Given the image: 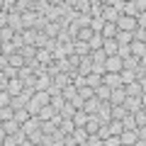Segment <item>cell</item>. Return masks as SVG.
<instances>
[{
    "label": "cell",
    "instance_id": "1",
    "mask_svg": "<svg viewBox=\"0 0 146 146\" xmlns=\"http://www.w3.org/2000/svg\"><path fill=\"white\" fill-rule=\"evenodd\" d=\"M44 105H49V93L46 90H34L32 98H29V102H27V110H29V115H36Z\"/></svg>",
    "mask_w": 146,
    "mask_h": 146
},
{
    "label": "cell",
    "instance_id": "2",
    "mask_svg": "<svg viewBox=\"0 0 146 146\" xmlns=\"http://www.w3.org/2000/svg\"><path fill=\"white\" fill-rule=\"evenodd\" d=\"M141 105H146V95H141V98H134V95H127L124 102H122V107L127 110V112H134L136 107H141Z\"/></svg>",
    "mask_w": 146,
    "mask_h": 146
},
{
    "label": "cell",
    "instance_id": "3",
    "mask_svg": "<svg viewBox=\"0 0 146 146\" xmlns=\"http://www.w3.org/2000/svg\"><path fill=\"white\" fill-rule=\"evenodd\" d=\"M117 29L134 32V29H136V17H131V15H119V17H117Z\"/></svg>",
    "mask_w": 146,
    "mask_h": 146
},
{
    "label": "cell",
    "instance_id": "4",
    "mask_svg": "<svg viewBox=\"0 0 146 146\" xmlns=\"http://www.w3.org/2000/svg\"><path fill=\"white\" fill-rule=\"evenodd\" d=\"M7 27H10L12 32H22L25 29V27H22V12H15V10L7 12Z\"/></svg>",
    "mask_w": 146,
    "mask_h": 146
},
{
    "label": "cell",
    "instance_id": "5",
    "mask_svg": "<svg viewBox=\"0 0 146 146\" xmlns=\"http://www.w3.org/2000/svg\"><path fill=\"white\" fill-rule=\"evenodd\" d=\"M124 98H127V93H124V85H117V88H112V90H110V98H107V102H110V105H122V102H124Z\"/></svg>",
    "mask_w": 146,
    "mask_h": 146
},
{
    "label": "cell",
    "instance_id": "6",
    "mask_svg": "<svg viewBox=\"0 0 146 146\" xmlns=\"http://www.w3.org/2000/svg\"><path fill=\"white\" fill-rule=\"evenodd\" d=\"M129 54L136 58H144L146 56V42H139V39H131L129 42Z\"/></svg>",
    "mask_w": 146,
    "mask_h": 146
},
{
    "label": "cell",
    "instance_id": "7",
    "mask_svg": "<svg viewBox=\"0 0 146 146\" xmlns=\"http://www.w3.org/2000/svg\"><path fill=\"white\" fill-rule=\"evenodd\" d=\"M122 68H124V66H122V58L117 56V54H112V56H107V58H105V71H112V73H119Z\"/></svg>",
    "mask_w": 146,
    "mask_h": 146
},
{
    "label": "cell",
    "instance_id": "8",
    "mask_svg": "<svg viewBox=\"0 0 146 146\" xmlns=\"http://www.w3.org/2000/svg\"><path fill=\"white\" fill-rule=\"evenodd\" d=\"M144 85H146V83L131 80V83L124 85V93H127V95H134V98H141V95H146V93H144Z\"/></svg>",
    "mask_w": 146,
    "mask_h": 146
},
{
    "label": "cell",
    "instance_id": "9",
    "mask_svg": "<svg viewBox=\"0 0 146 146\" xmlns=\"http://www.w3.org/2000/svg\"><path fill=\"white\" fill-rule=\"evenodd\" d=\"M34 85H36V90H49V85H51V76H49L46 71L36 73V78H34Z\"/></svg>",
    "mask_w": 146,
    "mask_h": 146
},
{
    "label": "cell",
    "instance_id": "10",
    "mask_svg": "<svg viewBox=\"0 0 146 146\" xmlns=\"http://www.w3.org/2000/svg\"><path fill=\"white\" fill-rule=\"evenodd\" d=\"M122 66H124V68H129V71H136L139 66H146V56H144V58L127 56V58H122Z\"/></svg>",
    "mask_w": 146,
    "mask_h": 146
},
{
    "label": "cell",
    "instance_id": "11",
    "mask_svg": "<svg viewBox=\"0 0 146 146\" xmlns=\"http://www.w3.org/2000/svg\"><path fill=\"white\" fill-rule=\"evenodd\" d=\"M102 83H105V85H110V88H117V85H122V80H119V73L102 71Z\"/></svg>",
    "mask_w": 146,
    "mask_h": 146
},
{
    "label": "cell",
    "instance_id": "12",
    "mask_svg": "<svg viewBox=\"0 0 146 146\" xmlns=\"http://www.w3.org/2000/svg\"><path fill=\"white\" fill-rule=\"evenodd\" d=\"M71 136H73V141H76V146H85V139H88V131H85V127H73Z\"/></svg>",
    "mask_w": 146,
    "mask_h": 146
},
{
    "label": "cell",
    "instance_id": "13",
    "mask_svg": "<svg viewBox=\"0 0 146 146\" xmlns=\"http://www.w3.org/2000/svg\"><path fill=\"white\" fill-rule=\"evenodd\" d=\"M100 102H102V100L100 98H88V100H83V110L85 112H88V115H98V107H100Z\"/></svg>",
    "mask_w": 146,
    "mask_h": 146
},
{
    "label": "cell",
    "instance_id": "14",
    "mask_svg": "<svg viewBox=\"0 0 146 146\" xmlns=\"http://www.w3.org/2000/svg\"><path fill=\"white\" fill-rule=\"evenodd\" d=\"M100 15H102V20H105V22H117V17H119L122 12L117 10V7H110V5H102V12H100Z\"/></svg>",
    "mask_w": 146,
    "mask_h": 146
},
{
    "label": "cell",
    "instance_id": "15",
    "mask_svg": "<svg viewBox=\"0 0 146 146\" xmlns=\"http://www.w3.org/2000/svg\"><path fill=\"white\" fill-rule=\"evenodd\" d=\"M36 51H39V49H36L34 44H25V46L20 49V54H22V58H25L27 63H32V61H34V58H36Z\"/></svg>",
    "mask_w": 146,
    "mask_h": 146
},
{
    "label": "cell",
    "instance_id": "16",
    "mask_svg": "<svg viewBox=\"0 0 146 146\" xmlns=\"http://www.w3.org/2000/svg\"><path fill=\"white\" fill-rule=\"evenodd\" d=\"M7 93H10V95H20L22 93V90H25V83H22V78H10V80H7Z\"/></svg>",
    "mask_w": 146,
    "mask_h": 146
},
{
    "label": "cell",
    "instance_id": "17",
    "mask_svg": "<svg viewBox=\"0 0 146 146\" xmlns=\"http://www.w3.org/2000/svg\"><path fill=\"white\" fill-rule=\"evenodd\" d=\"M85 85L88 88H98V85H102V73H95V71H90L88 76H85Z\"/></svg>",
    "mask_w": 146,
    "mask_h": 146
},
{
    "label": "cell",
    "instance_id": "18",
    "mask_svg": "<svg viewBox=\"0 0 146 146\" xmlns=\"http://www.w3.org/2000/svg\"><path fill=\"white\" fill-rule=\"evenodd\" d=\"M71 54H78V56H88V54H90V46H88V42L73 39V51H71Z\"/></svg>",
    "mask_w": 146,
    "mask_h": 146
},
{
    "label": "cell",
    "instance_id": "19",
    "mask_svg": "<svg viewBox=\"0 0 146 146\" xmlns=\"http://www.w3.org/2000/svg\"><path fill=\"white\" fill-rule=\"evenodd\" d=\"M39 127H42V119H39L36 115H32L29 119H27L25 124H22V129H25V134H32V131H34V129H39Z\"/></svg>",
    "mask_w": 146,
    "mask_h": 146
},
{
    "label": "cell",
    "instance_id": "20",
    "mask_svg": "<svg viewBox=\"0 0 146 146\" xmlns=\"http://www.w3.org/2000/svg\"><path fill=\"white\" fill-rule=\"evenodd\" d=\"M42 32L49 36V39H58V32H61V27H58V22H51V20H49L46 27H44Z\"/></svg>",
    "mask_w": 146,
    "mask_h": 146
},
{
    "label": "cell",
    "instance_id": "21",
    "mask_svg": "<svg viewBox=\"0 0 146 146\" xmlns=\"http://www.w3.org/2000/svg\"><path fill=\"white\" fill-rule=\"evenodd\" d=\"M100 34H102L105 39H112V36L117 34V22H105L102 29H100Z\"/></svg>",
    "mask_w": 146,
    "mask_h": 146
},
{
    "label": "cell",
    "instance_id": "22",
    "mask_svg": "<svg viewBox=\"0 0 146 146\" xmlns=\"http://www.w3.org/2000/svg\"><path fill=\"white\" fill-rule=\"evenodd\" d=\"M117 49H119V44H117V39H115V36H112V39H105V42H102V51L107 54V56L117 54Z\"/></svg>",
    "mask_w": 146,
    "mask_h": 146
},
{
    "label": "cell",
    "instance_id": "23",
    "mask_svg": "<svg viewBox=\"0 0 146 146\" xmlns=\"http://www.w3.org/2000/svg\"><path fill=\"white\" fill-rule=\"evenodd\" d=\"M27 144H34V146H44V134H42V129H34L32 134H27Z\"/></svg>",
    "mask_w": 146,
    "mask_h": 146
},
{
    "label": "cell",
    "instance_id": "24",
    "mask_svg": "<svg viewBox=\"0 0 146 146\" xmlns=\"http://www.w3.org/2000/svg\"><path fill=\"white\" fill-rule=\"evenodd\" d=\"M131 115H134L136 127H146V107H144V105H141V107H136L134 112H131Z\"/></svg>",
    "mask_w": 146,
    "mask_h": 146
},
{
    "label": "cell",
    "instance_id": "25",
    "mask_svg": "<svg viewBox=\"0 0 146 146\" xmlns=\"http://www.w3.org/2000/svg\"><path fill=\"white\" fill-rule=\"evenodd\" d=\"M54 115H56V110H54L51 105H44V107L39 110V112H36V117H39V119H42V122H49V119H51Z\"/></svg>",
    "mask_w": 146,
    "mask_h": 146
},
{
    "label": "cell",
    "instance_id": "26",
    "mask_svg": "<svg viewBox=\"0 0 146 146\" xmlns=\"http://www.w3.org/2000/svg\"><path fill=\"white\" fill-rule=\"evenodd\" d=\"M102 42H105V36L100 34V32H95V34L88 39V46H90V51H95V49H102Z\"/></svg>",
    "mask_w": 146,
    "mask_h": 146
},
{
    "label": "cell",
    "instance_id": "27",
    "mask_svg": "<svg viewBox=\"0 0 146 146\" xmlns=\"http://www.w3.org/2000/svg\"><path fill=\"white\" fill-rule=\"evenodd\" d=\"M71 119H73V124H76V127H83V124H85V119H88V112L80 107V110H76V112H73Z\"/></svg>",
    "mask_w": 146,
    "mask_h": 146
},
{
    "label": "cell",
    "instance_id": "28",
    "mask_svg": "<svg viewBox=\"0 0 146 146\" xmlns=\"http://www.w3.org/2000/svg\"><path fill=\"white\" fill-rule=\"evenodd\" d=\"M7 63H10V66H15V68H22L27 61L22 58V54H20V51H12L10 56H7Z\"/></svg>",
    "mask_w": 146,
    "mask_h": 146
},
{
    "label": "cell",
    "instance_id": "29",
    "mask_svg": "<svg viewBox=\"0 0 146 146\" xmlns=\"http://www.w3.org/2000/svg\"><path fill=\"white\" fill-rule=\"evenodd\" d=\"M61 95H63V100H73L76 95H78V88H76L73 83H68V85H63V88H61Z\"/></svg>",
    "mask_w": 146,
    "mask_h": 146
},
{
    "label": "cell",
    "instance_id": "30",
    "mask_svg": "<svg viewBox=\"0 0 146 146\" xmlns=\"http://www.w3.org/2000/svg\"><path fill=\"white\" fill-rule=\"evenodd\" d=\"M93 34H95V32L90 29L88 25H85V27H78V32H76V39H80V42H88Z\"/></svg>",
    "mask_w": 146,
    "mask_h": 146
},
{
    "label": "cell",
    "instance_id": "31",
    "mask_svg": "<svg viewBox=\"0 0 146 146\" xmlns=\"http://www.w3.org/2000/svg\"><path fill=\"white\" fill-rule=\"evenodd\" d=\"M107 129H110V134H117V136H119L122 131H124L122 119H110V122H107Z\"/></svg>",
    "mask_w": 146,
    "mask_h": 146
},
{
    "label": "cell",
    "instance_id": "32",
    "mask_svg": "<svg viewBox=\"0 0 146 146\" xmlns=\"http://www.w3.org/2000/svg\"><path fill=\"white\" fill-rule=\"evenodd\" d=\"M22 42H25V44H34L36 42V29H34V27L22 29Z\"/></svg>",
    "mask_w": 146,
    "mask_h": 146
},
{
    "label": "cell",
    "instance_id": "33",
    "mask_svg": "<svg viewBox=\"0 0 146 146\" xmlns=\"http://www.w3.org/2000/svg\"><path fill=\"white\" fill-rule=\"evenodd\" d=\"M119 80H122V85H127V83H131V80H136V73L129 71V68H122L119 71Z\"/></svg>",
    "mask_w": 146,
    "mask_h": 146
},
{
    "label": "cell",
    "instance_id": "34",
    "mask_svg": "<svg viewBox=\"0 0 146 146\" xmlns=\"http://www.w3.org/2000/svg\"><path fill=\"white\" fill-rule=\"evenodd\" d=\"M12 117H15V119L20 122V127H22V124H25V122L29 119L32 115H29V110H27V107H20V110H15V115H12Z\"/></svg>",
    "mask_w": 146,
    "mask_h": 146
},
{
    "label": "cell",
    "instance_id": "35",
    "mask_svg": "<svg viewBox=\"0 0 146 146\" xmlns=\"http://www.w3.org/2000/svg\"><path fill=\"white\" fill-rule=\"evenodd\" d=\"M124 115H127V110L122 107V105H112V107H110V119H122Z\"/></svg>",
    "mask_w": 146,
    "mask_h": 146
},
{
    "label": "cell",
    "instance_id": "36",
    "mask_svg": "<svg viewBox=\"0 0 146 146\" xmlns=\"http://www.w3.org/2000/svg\"><path fill=\"white\" fill-rule=\"evenodd\" d=\"M73 10H76V12H80V15H90V3H88V0H76Z\"/></svg>",
    "mask_w": 146,
    "mask_h": 146
},
{
    "label": "cell",
    "instance_id": "37",
    "mask_svg": "<svg viewBox=\"0 0 146 146\" xmlns=\"http://www.w3.org/2000/svg\"><path fill=\"white\" fill-rule=\"evenodd\" d=\"M73 112H76V107H73V102H68V100L63 102V107L58 110V115H61V117H66V119H71V117H73Z\"/></svg>",
    "mask_w": 146,
    "mask_h": 146
},
{
    "label": "cell",
    "instance_id": "38",
    "mask_svg": "<svg viewBox=\"0 0 146 146\" xmlns=\"http://www.w3.org/2000/svg\"><path fill=\"white\" fill-rule=\"evenodd\" d=\"M110 90H112V88H110V85H98V88H95V98H100V100H105V102H107V98H110Z\"/></svg>",
    "mask_w": 146,
    "mask_h": 146
},
{
    "label": "cell",
    "instance_id": "39",
    "mask_svg": "<svg viewBox=\"0 0 146 146\" xmlns=\"http://www.w3.org/2000/svg\"><path fill=\"white\" fill-rule=\"evenodd\" d=\"M102 25H105L102 15H95V17H90V22H88V27H90L93 32H100V29H102Z\"/></svg>",
    "mask_w": 146,
    "mask_h": 146
},
{
    "label": "cell",
    "instance_id": "40",
    "mask_svg": "<svg viewBox=\"0 0 146 146\" xmlns=\"http://www.w3.org/2000/svg\"><path fill=\"white\" fill-rule=\"evenodd\" d=\"M73 127H76V124H73V119H66V117H63L61 124H58V131L66 136V134H71V131H73Z\"/></svg>",
    "mask_w": 146,
    "mask_h": 146
},
{
    "label": "cell",
    "instance_id": "41",
    "mask_svg": "<svg viewBox=\"0 0 146 146\" xmlns=\"http://www.w3.org/2000/svg\"><path fill=\"white\" fill-rule=\"evenodd\" d=\"M90 71H93V63H90V58H88V56H85V58H83V61H80V63H78V73H83V76H88V73H90Z\"/></svg>",
    "mask_w": 146,
    "mask_h": 146
},
{
    "label": "cell",
    "instance_id": "42",
    "mask_svg": "<svg viewBox=\"0 0 146 146\" xmlns=\"http://www.w3.org/2000/svg\"><path fill=\"white\" fill-rule=\"evenodd\" d=\"M85 146H102V136H100V134H88Z\"/></svg>",
    "mask_w": 146,
    "mask_h": 146
},
{
    "label": "cell",
    "instance_id": "43",
    "mask_svg": "<svg viewBox=\"0 0 146 146\" xmlns=\"http://www.w3.org/2000/svg\"><path fill=\"white\" fill-rule=\"evenodd\" d=\"M46 22H49V17H46V15H36V22H34V29H36V32H42L44 27H46Z\"/></svg>",
    "mask_w": 146,
    "mask_h": 146
},
{
    "label": "cell",
    "instance_id": "44",
    "mask_svg": "<svg viewBox=\"0 0 146 146\" xmlns=\"http://www.w3.org/2000/svg\"><path fill=\"white\" fill-rule=\"evenodd\" d=\"M39 129H42V134H54V131H56V124L49 119V122H42V127H39Z\"/></svg>",
    "mask_w": 146,
    "mask_h": 146
},
{
    "label": "cell",
    "instance_id": "45",
    "mask_svg": "<svg viewBox=\"0 0 146 146\" xmlns=\"http://www.w3.org/2000/svg\"><path fill=\"white\" fill-rule=\"evenodd\" d=\"M78 95H80L83 100H88V98H93V95H95V90L88 88V85H83V88H78Z\"/></svg>",
    "mask_w": 146,
    "mask_h": 146
},
{
    "label": "cell",
    "instance_id": "46",
    "mask_svg": "<svg viewBox=\"0 0 146 146\" xmlns=\"http://www.w3.org/2000/svg\"><path fill=\"white\" fill-rule=\"evenodd\" d=\"M12 51H17V46L12 42H3V56H10Z\"/></svg>",
    "mask_w": 146,
    "mask_h": 146
},
{
    "label": "cell",
    "instance_id": "47",
    "mask_svg": "<svg viewBox=\"0 0 146 146\" xmlns=\"http://www.w3.org/2000/svg\"><path fill=\"white\" fill-rule=\"evenodd\" d=\"M10 98L12 95L7 93V90H0V107H7V105H10Z\"/></svg>",
    "mask_w": 146,
    "mask_h": 146
},
{
    "label": "cell",
    "instance_id": "48",
    "mask_svg": "<svg viewBox=\"0 0 146 146\" xmlns=\"http://www.w3.org/2000/svg\"><path fill=\"white\" fill-rule=\"evenodd\" d=\"M134 39L146 42V27H136V29H134Z\"/></svg>",
    "mask_w": 146,
    "mask_h": 146
},
{
    "label": "cell",
    "instance_id": "49",
    "mask_svg": "<svg viewBox=\"0 0 146 146\" xmlns=\"http://www.w3.org/2000/svg\"><path fill=\"white\" fill-rule=\"evenodd\" d=\"M102 5H110V7H117L122 12V5H124V0H102Z\"/></svg>",
    "mask_w": 146,
    "mask_h": 146
},
{
    "label": "cell",
    "instance_id": "50",
    "mask_svg": "<svg viewBox=\"0 0 146 146\" xmlns=\"http://www.w3.org/2000/svg\"><path fill=\"white\" fill-rule=\"evenodd\" d=\"M17 71H20V68H15V66H10V63H7V68H5L3 73H5L7 78H17Z\"/></svg>",
    "mask_w": 146,
    "mask_h": 146
},
{
    "label": "cell",
    "instance_id": "51",
    "mask_svg": "<svg viewBox=\"0 0 146 146\" xmlns=\"http://www.w3.org/2000/svg\"><path fill=\"white\" fill-rule=\"evenodd\" d=\"M7 25V10H0V27Z\"/></svg>",
    "mask_w": 146,
    "mask_h": 146
},
{
    "label": "cell",
    "instance_id": "52",
    "mask_svg": "<svg viewBox=\"0 0 146 146\" xmlns=\"http://www.w3.org/2000/svg\"><path fill=\"white\" fill-rule=\"evenodd\" d=\"M5 136H7V131H5V127H3V124H0V146H3V144H5Z\"/></svg>",
    "mask_w": 146,
    "mask_h": 146
},
{
    "label": "cell",
    "instance_id": "53",
    "mask_svg": "<svg viewBox=\"0 0 146 146\" xmlns=\"http://www.w3.org/2000/svg\"><path fill=\"white\" fill-rule=\"evenodd\" d=\"M5 68H7V56L0 54V71H5Z\"/></svg>",
    "mask_w": 146,
    "mask_h": 146
},
{
    "label": "cell",
    "instance_id": "54",
    "mask_svg": "<svg viewBox=\"0 0 146 146\" xmlns=\"http://www.w3.org/2000/svg\"><path fill=\"white\" fill-rule=\"evenodd\" d=\"M90 5H102V0H88Z\"/></svg>",
    "mask_w": 146,
    "mask_h": 146
},
{
    "label": "cell",
    "instance_id": "55",
    "mask_svg": "<svg viewBox=\"0 0 146 146\" xmlns=\"http://www.w3.org/2000/svg\"><path fill=\"white\" fill-rule=\"evenodd\" d=\"M0 10H5V0H0Z\"/></svg>",
    "mask_w": 146,
    "mask_h": 146
},
{
    "label": "cell",
    "instance_id": "56",
    "mask_svg": "<svg viewBox=\"0 0 146 146\" xmlns=\"http://www.w3.org/2000/svg\"><path fill=\"white\" fill-rule=\"evenodd\" d=\"M0 54H3V42H0Z\"/></svg>",
    "mask_w": 146,
    "mask_h": 146
},
{
    "label": "cell",
    "instance_id": "57",
    "mask_svg": "<svg viewBox=\"0 0 146 146\" xmlns=\"http://www.w3.org/2000/svg\"><path fill=\"white\" fill-rule=\"evenodd\" d=\"M0 124H3V115H0Z\"/></svg>",
    "mask_w": 146,
    "mask_h": 146
},
{
    "label": "cell",
    "instance_id": "58",
    "mask_svg": "<svg viewBox=\"0 0 146 146\" xmlns=\"http://www.w3.org/2000/svg\"><path fill=\"white\" fill-rule=\"evenodd\" d=\"M124 3H127V0H124Z\"/></svg>",
    "mask_w": 146,
    "mask_h": 146
}]
</instances>
